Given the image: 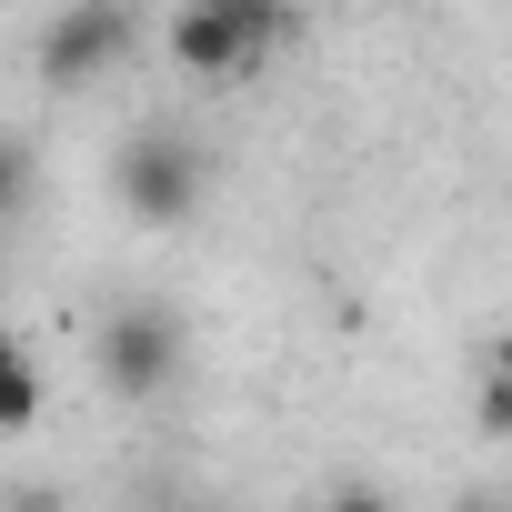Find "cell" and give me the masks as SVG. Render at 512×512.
Returning a JSON list of instances; mask_svg holds the SVG:
<instances>
[{"mask_svg":"<svg viewBox=\"0 0 512 512\" xmlns=\"http://www.w3.org/2000/svg\"><path fill=\"white\" fill-rule=\"evenodd\" d=\"M111 191H121V211H131V221L171 231V221H191V211L211 201V161H201L181 131H141V141L111 161Z\"/></svg>","mask_w":512,"mask_h":512,"instance_id":"cell-1","label":"cell"},{"mask_svg":"<svg viewBox=\"0 0 512 512\" xmlns=\"http://www.w3.org/2000/svg\"><path fill=\"white\" fill-rule=\"evenodd\" d=\"M282 31H292V21L262 11V0H211V11H181V21H171V61H181L191 81H231V71L262 61Z\"/></svg>","mask_w":512,"mask_h":512,"instance_id":"cell-2","label":"cell"},{"mask_svg":"<svg viewBox=\"0 0 512 512\" xmlns=\"http://www.w3.org/2000/svg\"><path fill=\"white\" fill-rule=\"evenodd\" d=\"M131 31H141L131 11H111V0H81V11H51V21L31 31V61H41V81L71 91V81H101V71L131 51Z\"/></svg>","mask_w":512,"mask_h":512,"instance_id":"cell-3","label":"cell"},{"mask_svg":"<svg viewBox=\"0 0 512 512\" xmlns=\"http://www.w3.org/2000/svg\"><path fill=\"white\" fill-rule=\"evenodd\" d=\"M171 372H181V322H171V312H111V322H101V382H111L121 402L171 392Z\"/></svg>","mask_w":512,"mask_h":512,"instance_id":"cell-4","label":"cell"},{"mask_svg":"<svg viewBox=\"0 0 512 512\" xmlns=\"http://www.w3.org/2000/svg\"><path fill=\"white\" fill-rule=\"evenodd\" d=\"M31 422H41V362L11 352L0 362V432H31Z\"/></svg>","mask_w":512,"mask_h":512,"instance_id":"cell-5","label":"cell"},{"mask_svg":"<svg viewBox=\"0 0 512 512\" xmlns=\"http://www.w3.org/2000/svg\"><path fill=\"white\" fill-rule=\"evenodd\" d=\"M21 201H31V151H21V141H0V221H11Z\"/></svg>","mask_w":512,"mask_h":512,"instance_id":"cell-6","label":"cell"},{"mask_svg":"<svg viewBox=\"0 0 512 512\" xmlns=\"http://www.w3.org/2000/svg\"><path fill=\"white\" fill-rule=\"evenodd\" d=\"M472 412H482V432H502V422H512V392H502V362L482 372V402H472Z\"/></svg>","mask_w":512,"mask_h":512,"instance_id":"cell-7","label":"cell"},{"mask_svg":"<svg viewBox=\"0 0 512 512\" xmlns=\"http://www.w3.org/2000/svg\"><path fill=\"white\" fill-rule=\"evenodd\" d=\"M322 512H392V502H382V492H372V482H342V492H332V502H322Z\"/></svg>","mask_w":512,"mask_h":512,"instance_id":"cell-8","label":"cell"},{"mask_svg":"<svg viewBox=\"0 0 512 512\" xmlns=\"http://www.w3.org/2000/svg\"><path fill=\"white\" fill-rule=\"evenodd\" d=\"M11 352H21V342H11V332H0V362H11Z\"/></svg>","mask_w":512,"mask_h":512,"instance_id":"cell-9","label":"cell"},{"mask_svg":"<svg viewBox=\"0 0 512 512\" xmlns=\"http://www.w3.org/2000/svg\"><path fill=\"white\" fill-rule=\"evenodd\" d=\"M191 512H211V502H191Z\"/></svg>","mask_w":512,"mask_h":512,"instance_id":"cell-10","label":"cell"}]
</instances>
